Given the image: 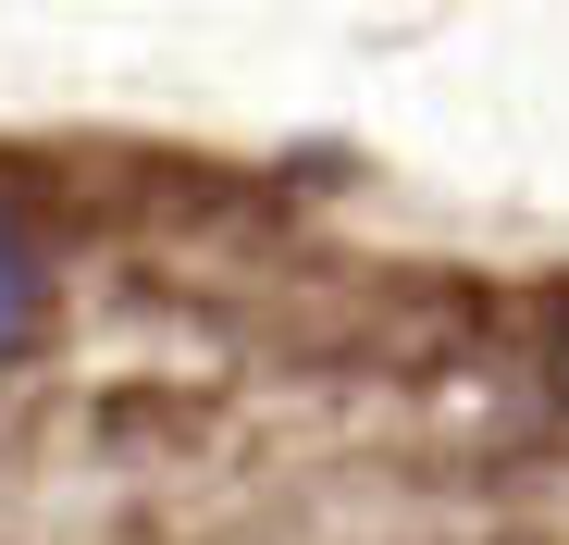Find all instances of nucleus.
<instances>
[{
    "instance_id": "obj_1",
    "label": "nucleus",
    "mask_w": 569,
    "mask_h": 545,
    "mask_svg": "<svg viewBox=\"0 0 569 545\" xmlns=\"http://www.w3.org/2000/svg\"><path fill=\"white\" fill-rule=\"evenodd\" d=\"M38 323H50V260H38V236L13 224V199H0V359L38 347Z\"/></svg>"
}]
</instances>
